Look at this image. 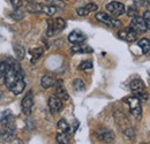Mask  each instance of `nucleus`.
Wrapping results in <instances>:
<instances>
[{
    "label": "nucleus",
    "instance_id": "f257e3e1",
    "mask_svg": "<svg viewBox=\"0 0 150 144\" xmlns=\"http://www.w3.org/2000/svg\"><path fill=\"white\" fill-rule=\"evenodd\" d=\"M8 61H9V71L6 74L5 84L11 92H13L14 95H20L25 88L24 73L16 60L8 58Z\"/></svg>",
    "mask_w": 150,
    "mask_h": 144
},
{
    "label": "nucleus",
    "instance_id": "f03ea898",
    "mask_svg": "<svg viewBox=\"0 0 150 144\" xmlns=\"http://www.w3.org/2000/svg\"><path fill=\"white\" fill-rule=\"evenodd\" d=\"M131 87L132 92L134 93V96H136L139 99H142V100H148V93L146 91V87H144V83L140 80V78H135L129 84Z\"/></svg>",
    "mask_w": 150,
    "mask_h": 144
},
{
    "label": "nucleus",
    "instance_id": "7ed1b4c3",
    "mask_svg": "<svg viewBox=\"0 0 150 144\" xmlns=\"http://www.w3.org/2000/svg\"><path fill=\"white\" fill-rule=\"evenodd\" d=\"M28 11L31 13H44L49 16H52L56 13L57 8L52 5H43V4H36V2H29Z\"/></svg>",
    "mask_w": 150,
    "mask_h": 144
},
{
    "label": "nucleus",
    "instance_id": "20e7f679",
    "mask_svg": "<svg viewBox=\"0 0 150 144\" xmlns=\"http://www.w3.org/2000/svg\"><path fill=\"white\" fill-rule=\"evenodd\" d=\"M66 28V22L65 20L58 18L56 20H49L47 21V36L52 37L56 34L60 32Z\"/></svg>",
    "mask_w": 150,
    "mask_h": 144
},
{
    "label": "nucleus",
    "instance_id": "39448f33",
    "mask_svg": "<svg viewBox=\"0 0 150 144\" xmlns=\"http://www.w3.org/2000/svg\"><path fill=\"white\" fill-rule=\"evenodd\" d=\"M126 102L128 103L129 111L137 119H141V114H142V106H141V99H139L136 96L128 97L126 98Z\"/></svg>",
    "mask_w": 150,
    "mask_h": 144
},
{
    "label": "nucleus",
    "instance_id": "423d86ee",
    "mask_svg": "<svg viewBox=\"0 0 150 144\" xmlns=\"http://www.w3.org/2000/svg\"><path fill=\"white\" fill-rule=\"evenodd\" d=\"M96 18L100 22H103L104 24L111 27V28H120L121 27V21L117 20V18L112 16V15H109L106 13H97L96 14Z\"/></svg>",
    "mask_w": 150,
    "mask_h": 144
},
{
    "label": "nucleus",
    "instance_id": "0eeeda50",
    "mask_svg": "<svg viewBox=\"0 0 150 144\" xmlns=\"http://www.w3.org/2000/svg\"><path fill=\"white\" fill-rule=\"evenodd\" d=\"M106 11L112 16L118 18V16H120L125 13V6H124V4L119 2V1H112V2L106 5Z\"/></svg>",
    "mask_w": 150,
    "mask_h": 144
},
{
    "label": "nucleus",
    "instance_id": "6e6552de",
    "mask_svg": "<svg viewBox=\"0 0 150 144\" xmlns=\"http://www.w3.org/2000/svg\"><path fill=\"white\" fill-rule=\"evenodd\" d=\"M129 28L132 30H134L136 34H144L147 31V25H146L144 20L143 18H139V16L133 18Z\"/></svg>",
    "mask_w": 150,
    "mask_h": 144
},
{
    "label": "nucleus",
    "instance_id": "1a4fd4ad",
    "mask_svg": "<svg viewBox=\"0 0 150 144\" xmlns=\"http://www.w3.org/2000/svg\"><path fill=\"white\" fill-rule=\"evenodd\" d=\"M33 105H34V99H33V91H29L24 98L22 99V111L24 114L29 115L31 113L33 109Z\"/></svg>",
    "mask_w": 150,
    "mask_h": 144
},
{
    "label": "nucleus",
    "instance_id": "9d476101",
    "mask_svg": "<svg viewBox=\"0 0 150 144\" xmlns=\"http://www.w3.org/2000/svg\"><path fill=\"white\" fill-rule=\"evenodd\" d=\"M118 37L125 42H128V43H132L134 40H136L137 38V34L132 30L131 28H127V29H124V30H120L118 32Z\"/></svg>",
    "mask_w": 150,
    "mask_h": 144
},
{
    "label": "nucleus",
    "instance_id": "9b49d317",
    "mask_svg": "<svg viewBox=\"0 0 150 144\" xmlns=\"http://www.w3.org/2000/svg\"><path fill=\"white\" fill-rule=\"evenodd\" d=\"M49 108L52 114H57L62 109V100L58 98L57 96H52L49 99Z\"/></svg>",
    "mask_w": 150,
    "mask_h": 144
},
{
    "label": "nucleus",
    "instance_id": "f8f14e48",
    "mask_svg": "<svg viewBox=\"0 0 150 144\" xmlns=\"http://www.w3.org/2000/svg\"><path fill=\"white\" fill-rule=\"evenodd\" d=\"M86 39H87V36H86L83 32L79 31V30H75L73 32H71L69 36H68V40H69L72 44H80V43H83Z\"/></svg>",
    "mask_w": 150,
    "mask_h": 144
},
{
    "label": "nucleus",
    "instance_id": "ddd939ff",
    "mask_svg": "<svg viewBox=\"0 0 150 144\" xmlns=\"http://www.w3.org/2000/svg\"><path fill=\"white\" fill-rule=\"evenodd\" d=\"M97 9H98V6H97L96 4L90 2V4H87L84 7L79 8L76 12H77V14H79L80 16H87V15H89V13L95 12V11H97Z\"/></svg>",
    "mask_w": 150,
    "mask_h": 144
},
{
    "label": "nucleus",
    "instance_id": "4468645a",
    "mask_svg": "<svg viewBox=\"0 0 150 144\" xmlns=\"http://www.w3.org/2000/svg\"><path fill=\"white\" fill-rule=\"evenodd\" d=\"M71 52H72L73 54H76V53H93V49H91L90 46H88V45H84V44L80 43V44H74V45L72 46Z\"/></svg>",
    "mask_w": 150,
    "mask_h": 144
},
{
    "label": "nucleus",
    "instance_id": "2eb2a0df",
    "mask_svg": "<svg viewBox=\"0 0 150 144\" xmlns=\"http://www.w3.org/2000/svg\"><path fill=\"white\" fill-rule=\"evenodd\" d=\"M8 71H9V61L7 59L0 62V84H5V77Z\"/></svg>",
    "mask_w": 150,
    "mask_h": 144
},
{
    "label": "nucleus",
    "instance_id": "dca6fc26",
    "mask_svg": "<svg viewBox=\"0 0 150 144\" xmlns=\"http://www.w3.org/2000/svg\"><path fill=\"white\" fill-rule=\"evenodd\" d=\"M40 84L44 89H49L56 84V78L53 76H50V75H44L40 80Z\"/></svg>",
    "mask_w": 150,
    "mask_h": 144
},
{
    "label": "nucleus",
    "instance_id": "f3484780",
    "mask_svg": "<svg viewBox=\"0 0 150 144\" xmlns=\"http://www.w3.org/2000/svg\"><path fill=\"white\" fill-rule=\"evenodd\" d=\"M11 122H14V116H13L12 111L7 109V111L2 112V114H1V116H0V125L11 124Z\"/></svg>",
    "mask_w": 150,
    "mask_h": 144
},
{
    "label": "nucleus",
    "instance_id": "a211bd4d",
    "mask_svg": "<svg viewBox=\"0 0 150 144\" xmlns=\"http://www.w3.org/2000/svg\"><path fill=\"white\" fill-rule=\"evenodd\" d=\"M57 127H58V130H59V131H61V133H67V134H69V133H71V126L67 124V121H66L65 119L59 120Z\"/></svg>",
    "mask_w": 150,
    "mask_h": 144
},
{
    "label": "nucleus",
    "instance_id": "6ab92c4d",
    "mask_svg": "<svg viewBox=\"0 0 150 144\" xmlns=\"http://www.w3.org/2000/svg\"><path fill=\"white\" fill-rule=\"evenodd\" d=\"M56 96L58 97V98H60L61 100H67V99L69 98L67 91H66V89H65L62 85H58V87H57Z\"/></svg>",
    "mask_w": 150,
    "mask_h": 144
},
{
    "label": "nucleus",
    "instance_id": "aec40b11",
    "mask_svg": "<svg viewBox=\"0 0 150 144\" xmlns=\"http://www.w3.org/2000/svg\"><path fill=\"white\" fill-rule=\"evenodd\" d=\"M98 137H99L102 141H105V142H108V143L112 142L113 140H114V135H113L112 131H110V130H105V131L100 133V134L98 135Z\"/></svg>",
    "mask_w": 150,
    "mask_h": 144
},
{
    "label": "nucleus",
    "instance_id": "412c9836",
    "mask_svg": "<svg viewBox=\"0 0 150 144\" xmlns=\"http://www.w3.org/2000/svg\"><path fill=\"white\" fill-rule=\"evenodd\" d=\"M44 52V50L42 47H37V49H33L30 50V54H31V62H36L38 59L42 56V54Z\"/></svg>",
    "mask_w": 150,
    "mask_h": 144
},
{
    "label": "nucleus",
    "instance_id": "4be33fe9",
    "mask_svg": "<svg viewBox=\"0 0 150 144\" xmlns=\"http://www.w3.org/2000/svg\"><path fill=\"white\" fill-rule=\"evenodd\" d=\"M139 46L142 49L143 53H147L150 51V39L148 38H142L141 40H139Z\"/></svg>",
    "mask_w": 150,
    "mask_h": 144
},
{
    "label": "nucleus",
    "instance_id": "5701e85b",
    "mask_svg": "<svg viewBox=\"0 0 150 144\" xmlns=\"http://www.w3.org/2000/svg\"><path fill=\"white\" fill-rule=\"evenodd\" d=\"M57 142L60 144H68L69 143V137L67 133H61L59 131L57 134Z\"/></svg>",
    "mask_w": 150,
    "mask_h": 144
},
{
    "label": "nucleus",
    "instance_id": "b1692460",
    "mask_svg": "<svg viewBox=\"0 0 150 144\" xmlns=\"http://www.w3.org/2000/svg\"><path fill=\"white\" fill-rule=\"evenodd\" d=\"M73 87H74L75 91H83L86 89V84L81 78H76L75 80L74 83H73Z\"/></svg>",
    "mask_w": 150,
    "mask_h": 144
},
{
    "label": "nucleus",
    "instance_id": "393cba45",
    "mask_svg": "<svg viewBox=\"0 0 150 144\" xmlns=\"http://www.w3.org/2000/svg\"><path fill=\"white\" fill-rule=\"evenodd\" d=\"M14 51H15L16 58L19 60H22L24 58V49L21 45H14Z\"/></svg>",
    "mask_w": 150,
    "mask_h": 144
},
{
    "label": "nucleus",
    "instance_id": "a878e982",
    "mask_svg": "<svg viewBox=\"0 0 150 144\" xmlns=\"http://www.w3.org/2000/svg\"><path fill=\"white\" fill-rule=\"evenodd\" d=\"M79 71H87V69H91L93 68V62L91 61H83L82 64L79 65Z\"/></svg>",
    "mask_w": 150,
    "mask_h": 144
},
{
    "label": "nucleus",
    "instance_id": "bb28decb",
    "mask_svg": "<svg viewBox=\"0 0 150 144\" xmlns=\"http://www.w3.org/2000/svg\"><path fill=\"white\" fill-rule=\"evenodd\" d=\"M50 5H52V6H59V7H64L65 6V2H64V0H46Z\"/></svg>",
    "mask_w": 150,
    "mask_h": 144
},
{
    "label": "nucleus",
    "instance_id": "cd10ccee",
    "mask_svg": "<svg viewBox=\"0 0 150 144\" xmlns=\"http://www.w3.org/2000/svg\"><path fill=\"white\" fill-rule=\"evenodd\" d=\"M143 20L146 22V25H147V29H150V11H146L143 13Z\"/></svg>",
    "mask_w": 150,
    "mask_h": 144
},
{
    "label": "nucleus",
    "instance_id": "c85d7f7f",
    "mask_svg": "<svg viewBox=\"0 0 150 144\" xmlns=\"http://www.w3.org/2000/svg\"><path fill=\"white\" fill-rule=\"evenodd\" d=\"M12 18L19 21V20L24 18V13H23V12L19 8V9H16V12H14V14H12Z\"/></svg>",
    "mask_w": 150,
    "mask_h": 144
},
{
    "label": "nucleus",
    "instance_id": "c756f323",
    "mask_svg": "<svg viewBox=\"0 0 150 144\" xmlns=\"http://www.w3.org/2000/svg\"><path fill=\"white\" fill-rule=\"evenodd\" d=\"M9 1H11L12 6L14 7V9H19L23 5V0H9Z\"/></svg>",
    "mask_w": 150,
    "mask_h": 144
},
{
    "label": "nucleus",
    "instance_id": "7c9ffc66",
    "mask_svg": "<svg viewBox=\"0 0 150 144\" xmlns=\"http://www.w3.org/2000/svg\"><path fill=\"white\" fill-rule=\"evenodd\" d=\"M129 16L132 18H135V16H137V14H139V11H137V8H134V7H131V8H128V13H127Z\"/></svg>",
    "mask_w": 150,
    "mask_h": 144
},
{
    "label": "nucleus",
    "instance_id": "2f4dec72",
    "mask_svg": "<svg viewBox=\"0 0 150 144\" xmlns=\"http://www.w3.org/2000/svg\"><path fill=\"white\" fill-rule=\"evenodd\" d=\"M25 1H28V2H35L36 0H25Z\"/></svg>",
    "mask_w": 150,
    "mask_h": 144
},
{
    "label": "nucleus",
    "instance_id": "473e14b6",
    "mask_svg": "<svg viewBox=\"0 0 150 144\" xmlns=\"http://www.w3.org/2000/svg\"><path fill=\"white\" fill-rule=\"evenodd\" d=\"M1 98H2V93L0 92V99H1Z\"/></svg>",
    "mask_w": 150,
    "mask_h": 144
},
{
    "label": "nucleus",
    "instance_id": "72a5a7b5",
    "mask_svg": "<svg viewBox=\"0 0 150 144\" xmlns=\"http://www.w3.org/2000/svg\"><path fill=\"white\" fill-rule=\"evenodd\" d=\"M147 1H148V4H149V5H150V0H147Z\"/></svg>",
    "mask_w": 150,
    "mask_h": 144
}]
</instances>
